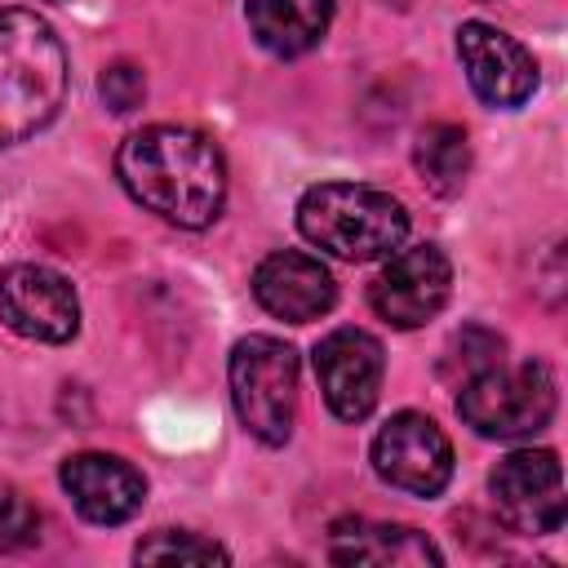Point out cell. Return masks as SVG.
<instances>
[{"label":"cell","instance_id":"cell-1","mask_svg":"<svg viewBox=\"0 0 568 568\" xmlns=\"http://www.w3.org/2000/svg\"><path fill=\"white\" fill-rule=\"evenodd\" d=\"M115 178L142 209L182 231L209 226L226 200V160L217 142L182 124L129 133L115 151Z\"/></svg>","mask_w":568,"mask_h":568},{"label":"cell","instance_id":"cell-2","mask_svg":"<svg viewBox=\"0 0 568 568\" xmlns=\"http://www.w3.org/2000/svg\"><path fill=\"white\" fill-rule=\"evenodd\" d=\"M67 98V53L31 9H0V146L36 138Z\"/></svg>","mask_w":568,"mask_h":568},{"label":"cell","instance_id":"cell-3","mask_svg":"<svg viewBox=\"0 0 568 568\" xmlns=\"http://www.w3.org/2000/svg\"><path fill=\"white\" fill-rule=\"evenodd\" d=\"M297 231L346 262H373L404 244L408 213L390 191L364 182H320L297 200Z\"/></svg>","mask_w":568,"mask_h":568},{"label":"cell","instance_id":"cell-4","mask_svg":"<svg viewBox=\"0 0 568 568\" xmlns=\"http://www.w3.org/2000/svg\"><path fill=\"white\" fill-rule=\"evenodd\" d=\"M231 404L253 439L280 448L297 417V351L280 337L253 333L231 351Z\"/></svg>","mask_w":568,"mask_h":568},{"label":"cell","instance_id":"cell-5","mask_svg":"<svg viewBox=\"0 0 568 568\" xmlns=\"http://www.w3.org/2000/svg\"><path fill=\"white\" fill-rule=\"evenodd\" d=\"M457 417L484 439H524L555 417V377L546 364H497L457 386Z\"/></svg>","mask_w":568,"mask_h":568},{"label":"cell","instance_id":"cell-6","mask_svg":"<svg viewBox=\"0 0 568 568\" xmlns=\"http://www.w3.org/2000/svg\"><path fill=\"white\" fill-rule=\"evenodd\" d=\"M493 506L510 532L524 537H546L559 532L568 515L564 497V470L550 448H515L493 466Z\"/></svg>","mask_w":568,"mask_h":568},{"label":"cell","instance_id":"cell-7","mask_svg":"<svg viewBox=\"0 0 568 568\" xmlns=\"http://www.w3.org/2000/svg\"><path fill=\"white\" fill-rule=\"evenodd\" d=\"M373 470L413 497H439L453 479V444L426 413H395L373 439Z\"/></svg>","mask_w":568,"mask_h":568},{"label":"cell","instance_id":"cell-8","mask_svg":"<svg viewBox=\"0 0 568 568\" xmlns=\"http://www.w3.org/2000/svg\"><path fill=\"white\" fill-rule=\"evenodd\" d=\"M448 288H453L448 257L435 244H413L386 253V266L368 288V302L390 328H422L444 311Z\"/></svg>","mask_w":568,"mask_h":568},{"label":"cell","instance_id":"cell-9","mask_svg":"<svg viewBox=\"0 0 568 568\" xmlns=\"http://www.w3.org/2000/svg\"><path fill=\"white\" fill-rule=\"evenodd\" d=\"M0 320L31 342H71L80 328V302L67 275L36 266V262H18L0 275Z\"/></svg>","mask_w":568,"mask_h":568},{"label":"cell","instance_id":"cell-10","mask_svg":"<svg viewBox=\"0 0 568 568\" xmlns=\"http://www.w3.org/2000/svg\"><path fill=\"white\" fill-rule=\"evenodd\" d=\"M386 373V351L364 328H333L315 346V377L324 390V404L342 422H364L377 408Z\"/></svg>","mask_w":568,"mask_h":568},{"label":"cell","instance_id":"cell-11","mask_svg":"<svg viewBox=\"0 0 568 568\" xmlns=\"http://www.w3.org/2000/svg\"><path fill=\"white\" fill-rule=\"evenodd\" d=\"M457 58H462V71H466L470 89L488 106L515 111L537 89V62H532V53L515 36H506V31L488 27V22H462V31H457Z\"/></svg>","mask_w":568,"mask_h":568},{"label":"cell","instance_id":"cell-12","mask_svg":"<svg viewBox=\"0 0 568 568\" xmlns=\"http://www.w3.org/2000/svg\"><path fill=\"white\" fill-rule=\"evenodd\" d=\"M62 488L89 524H124L146 497V479L115 453H75L62 462Z\"/></svg>","mask_w":568,"mask_h":568},{"label":"cell","instance_id":"cell-13","mask_svg":"<svg viewBox=\"0 0 568 568\" xmlns=\"http://www.w3.org/2000/svg\"><path fill=\"white\" fill-rule=\"evenodd\" d=\"M253 297L275 320L306 324V320H320L333 306L337 284H333V275H328V266L320 257L284 248V253H271V257L257 262V271H253Z\"/></svg>","mask_w":568,"mask_h":568},{"label":"cell","instance_id":"cell-14","mask_svg":"<svg viewBox=\"0 0 568 568\" xmlns=\"http://www.w3.org/2000/svg\"><path fill=\"white\" fill-rule=\"evenodd\" d=\"M328 559L333 564H373V568H435L444 564L439 546L404 524H373V519H337L328 528Z\"/></svg>","mask_w":568,"mask_h":568},{"label":"cell","instance_id":"cell-15","mask_svg":"<svg viewBox=\"0 0 568 568\" xmlns=\"http://www.w3.org/2000/svg\"><path fill=\"white\" fill-rule=\"evenodd\" d=\"M248 31L275 58L311 53L333 22V0H248Z\"/></svg>","mask_w":568,"mask_h":568},{"label":"cell","instance_id":"cell-16","mask_svg":"<svg viewBox=\"0 0 568 568\" xmlns=\"http://www.w3.org/2000/svg\"><path fill=\"white\" fill-rule=\"evenodd\" d=\"M413 164L422 173V182L435 191V195H457L470 178V138L462 124H448V120H435L417 133L413 142Z\"/></svg>","mask_w":568,"mask_h":568},{"label":"cell","instance_id":"cell-17","mask_svg":"<svg viewBox=\"0 0 568 568\" xmlns=\"http://www.w3.org/2000/svg\"><path fill=\"white\" fill-rule=\"evenodd\" d=\"M501 359H506V342H501L493 328L466 324L462 333H453V342H448V351H444V359H439V373H444V382L462 386V382H470V377L497 368Z\"/></svg>","mask_w":568,"mask_h":568},{"label":"cell","instance_id":"cell-18","mask_svg":"<svg viewBox=\"0 0 568 568\" xmlns=\"http://www.w3.org/2000/svg\"><path fill=\"white\" fill-rule=\"evenodd\" d=\"M133 559L138 564H231L226 546H217L200 532H186V528H160V532L142 537Z\"/></svg>","mask_w":568,"mask_h":568},{"label":"cell","instance_id":"cell-19","mask_svg":"<svg viewBox=\"0 0 568 568\" xmlns=\"http://www.w3.org/2000/svg\"><path fill=\"white\" fill-rule=\"evenodd\" d=\"M40 541V510L13 484H0V550H27Z\"/></svg>","mask_w":568,"mask_h":568},{"label":"cell","instance_id":"cell-20","mask_svg":"<svg viewBox=\"0 0 568 568\" xmlns=\"http://www.w3.org/2000/svg\"><path fill=\"white\" fill-rule=\"evenodd\" d=\"M98 93H102V102H106L115 115H124V111L142 106V98H146V75H142L133 62H111V67H102V75H98Z\"/></svg>","mask_w":568,"mask_h":568}]
</instances>
